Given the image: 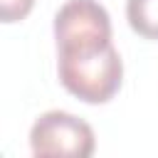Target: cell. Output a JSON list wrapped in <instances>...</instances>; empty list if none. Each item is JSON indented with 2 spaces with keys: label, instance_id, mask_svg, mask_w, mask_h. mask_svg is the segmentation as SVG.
I'll use <instances>...</instances> for the list:
<instances>
[{
  "label": "cell",
  "instance_id": "cell-2",
  "mask_svg": "<svg viewBox=\"0 0 158 158\" xmlns=\"http://www.w3.org/2000/svg\"><path fill=\"white\" fill-rule=\"evenodd\" d=\"M30 148L35 156L89 158L96 148L94 128L67 111H47L30 128Z\"/></svg>",
  "mask_w": 158,
  "mask_h": 158
},
{
  "label": "cell",
  "instance_id": "cell-3",
  "mask_svg": "<svg viewBox=\"0 0 158 158\" xmlns=\"http://www.w3.org/2000/svg\"><path fill=\"white\" fill-rule=\"evenodd\" d=\"M57 49H84L111 42V17L96 0H67L54 15Z\"/></svg>",
  "mask_w": 158,
  "mask_h": 158
},
{
  "label": "cell",
  "instance_id": "cell-5",
  "mask_svg": "<svg viewBox=\"0 0 158 158\" xmlns=\"http://www.w3.org/2000/svg\"><path fill=\"white\" fill-rule=\"evenodd\" d=\"M35 0H0V17L2 22H20L30 15Z\"/></svg>",
  "mask_w": 158,
  "mask_h": 158
},
{
  "label": "cell",
  "instance_id": "cell-4",
  "mask_svg": "<svg viewBox=\"0 0 158 158\" xmlns=\"http://www.w3.org/2000/svg\"><path fill=\"white\" fill-rule=\"evenodd\" d=\"M131 30L146 40H158V0H126Z\"/></svg>",
  "mask_w": 158,
  "mask_h": 158
},
{
  "label": "cell",
  "instance_id": "cell-1",
  "mask_svg": "<svg viewBox=\"0 0 158 158\" xmlns=\"http://www.w3.org/2000/svg\"><path fill=\"white\" fill-rule=\"evenodd\" d=\"M57 54L62 86L84 104H106L121 89L123 62L111 42L84 49H57Z\"/></svg>",
  "mask_w": 158,
  "mask_h": 158
}]
</instances>
